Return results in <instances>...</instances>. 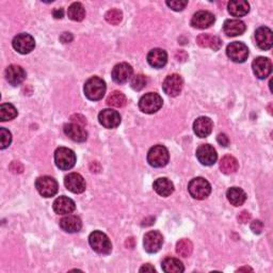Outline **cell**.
Listing matches in <instances>:
<instances>
[{"instance_id": "obj_1", "label": "cell", "mask_w": 273, "mask_h": 273, "mask_svg": "<svg viewBox=\"0 0 273 273\" xmlns=\"http://www.w3.org/2000/svg\"><path fill=\"white\" fill-rule=\"evenodd\" d=\"M107 87L105 81L98 77L94 76L88 79L85 84V95L90 101H101L106 93Z\"/></svg>"}, {"instance_id": "obj_2", "label": "cell", "mask_w": 273, "mask_h": 273, "mask_svg": "<svg viewBox=\"0 0 273 273\" xmlns=\"http://www.w3.org/2000/svg\"><path fill=\"white\" fill-rule=\"evenodd\" d=\"M91 248L99 254H110L112 251V243L108 236L101 230H95L89 236Z\"/></svg>"}, {"instance_id": "obj_3", "label": "cell", "mask_w": 273, "mask_h": 273, "mask_svg": "<svg viewBox=\"0 0 273 273\" xmlns=\"http://www.w3.org/2000/svg\"><path fill=\"white\" fill-rule=\"evenodd\" d=\"M188 190L190 196L196 200L207 199L211 192V186L203 177H196L188 185Z\"/></svg>"}, {"instance_id": "obj_4", "label": "cell", "mask_w": 273, "mask_h": 273, "mask_svg": "<svg viewBox=\"0 0 273 273\" xmlns=\"http://www.w3.org/2000/svg\"><path fill=\"white\" fill-rule=\"evenodd\" d=\"M170 159L169 151L166 146L155 145L147 153V162L154 168H162L168 165Z\"/></svg>"}, {"instance_id": "obj_5", "label": "cell", "mask_w": 273, "mask_h": 273, "mask_svg": "<svg viewBox=\"0 0 273 273\" xmlns=\"http://www.w3.org/2000/svg\"><path fill=\"white\" fill-rule=\"evenodd\" d=\"M54 163L60 170H71L76 163V155L71 148L59 147L54 152Z\"/></svg>"}, {"instance_id": "obj_6", "label": "cell", "mask_w": 273, "mask_h": 273, "mask_svg": "<svg viewBox=\"0 0 273 273\" xmlns=\"http://www.w3.org/2000/svg\"><path fill=\"white\" fill-rule=\"evenodd\" d=\"M163 101L157 93H147L140 99L139 108L143 113L153 114L160 110Z\"/></svg>"}, {"instance_id": "obj_7", "label": "cell", "mask_w": 273, "mask_h": 273, "mask_svg": "<svg viewBox=\"0 0 273 273\" xmlns=\"http://www.w3.org/2000/svg\"><path fill=\"white\" fill-rule=\"evenodd\" d=\"M35 188L44 198H51L58 192V183L50 176H41L35 181Z\"/></svg>"}, {"instance_id": "obj_8", "label": "cell", "mask_w": 273, "mask_h": 273, "mask_svg": "<svg viewBox=\"0 0 273 273\" xmlns=\"http://www.w3.org/2000/svg\"><path fill=\"white\" fill-rule=\"evenodd\" d=\"M227 57L236 63H243L249 57L248 46L241 42H233L226 47Z\"/></svg>"}, {"instance_id": "obj_9", "label": "cell", "mask_w": 273, "mask_h": 273, "mask_svg": "<svg viewBox=\"0 0 273 273\" xmlns=\"http://www.w3.org/2000/svg\"><path fill=\"white\" fill-rule=\"evenodd\" d=\"M183 86H184L183 78L177 74H172V75H169L165 79V81H163L162 89L167 95H169V96L176 98L181 94L183 90Z\"/></svg>"}, {"instance_id": "obj_10", "label": "cell", "mask_w": 273, "mask_h": 273, "mask_svg": "<svg viewBox=\"0 0 273 273\" xmlns=\"http://www.w3.org/2000/svg\"><path fill=\"white\" fill-rule=\"evenodd\" d=\"M12 45L13 48H14L17 52L22 54H27L34 49L35 41L28 33H21L13 38Z\"/></svg>"}, {"instance_id": "obj_11", "label": "cell", "mask_w": 273, "mask_h": 273, "mask_svg": "<svg viewBox=\"0 0 273 273\" xmlns=\"http://www.w3.org/2000/svg\"><path fill=\"white\" fill-rule=\"evenodd\" d=\"M163 244V237L158 230H151L144 235L143 245L147 253H157Z\"/></svg>"}, {"instance_id": "obj_12", "label": "cell", "mask_w": 273, "mask_h": 273, "mask_svg": "<svg viewBox=\"0 0 273 273\" xmlns=\"http://www.w3.org/2000/svg\"><path fill=\"white\" fill-rule=\"evenodd\" d=\"M64 185L67 190H70L73 193H83L87 188L86 181L79 173H70L65 176Z\"/></svg>"}, {"instance_id": "obj_13", "label": "cell", "mask_w": 273, "mask_h": 273, "mask_svg": "<svg viewBox=\"0 0 273 273\" xmlns=\"http://www.w3.org/2000/svg\"><path fill=\"white\" fill-rule=\"evenodd\" d=\"M197 158L204 166H212L217 162V151L210 144H203L197 149Z\"/></svg>"}, {"instance_id": "obj_14", "label": "cell", "mask_w": 273, "mask_h": 273, "mask_svg": "<svg viewBox=\"0 0 273 273\" xmlns=\"http://www.w3.org/2000/svg\"><path fill=\"white\" fill-rule=\"evenodd\" d=\"M99 121L105 128L113 129L121 124V115L113 109H105L100 112Z\"/></svg>"}, {"instance_id": "obj_15", "label": "cell", "mask_w": 273, "mask_h": 273, "mask_svg": "<svg viewBox=\"0 0 273 273\" xmlns=\"http://www.w3.org/2000/svg\"><path fill=\"white\" fill-rule=\"evenodd\" d=\"M216 22V17L212 13L208 11H199L191 20V26L197 29H207Z\"/></svg>"}, {"instance_id": "obj_16", "label": "cell", "mask_w": 273, "mask_h": 273, "mask_svg": "<svg viewBox=\"0 0 273 273\" xmlns=\"http://www.w3.org/2000/svg\"><path fill=\"white\" fill-rule=\"evenodd\" d=\"M133 70L128 63H120L116 64L112 70V79L116 84H126L127 81L132 77Z\"/></svg>"}, {"instance_id": "obj_17", "label": "cell", "mask_w": 273, "mask_h": 273, "mask_svg": "<svg viewBox=\"0 0 273 273\" xmlns=\"http://www.w3.org/2000/svg\"><path fill=\"white\" fill-rule=\"evenodd\" d=\"M257 46L263 50H269L273 45V33L268 27H259L255 31Z\"/></svg>"}, {"instance_id": "obj_18", "label": "cell", "mask_w": 273, "mask_h": 273, "mask_svg": "<svg viewBox=\"0 0 273 273\" xmlns=\"http://www.w3.org/2000/svg\"><path fill=\"white\" fill-rule=\"evenodd\" d=\"M252 68L258 79H266L272 72V63L268 58L258 57L253 61Z\"/></svg>"}, {"instance_id": "obj_19", "label": "cell", "mask_w": 273, "mask_h": 273, "mask_svg": "<svg viewBox=\"0 0 273 273\" xmlns=\"http://www.w3.org/2000/svg\"><path fill=\"white\" fill-rule=\"evenodd\" d=\"M5 76L8 83L12 86H18L26 79V72L20 65L12 64L7 67Z\"/></svg>"}, {"instance_id": "obj_20", "label": "cell", "mask_w": 273, "mask_h": 273, "mask_svg": "<svg viewBox=\"0 0 273 273\" xmlns=\"http://www.w3.org/2000/svg\"><path fill=\"white\" fill-rule=\"evenodd\" d=\"M64 133L75 142H85L88 139V132L76 123H70L64 125Z\"/></svg>"}, {"instance_id": "obj_21", "label": "cell", "mask_w": 273, "mask_h": 273, "mask_svg": "<svg viewBox=\"0 0 273 273\" xmlns=\"http://www.w3.org/2000/svg\"><path fill=\"white\" fill-rule=\"evenodd\" d=\"M212 121L207 116H201L193 123L194 133L200 138H206L212 131Z\"/></svg>"}, {"instance_id": "obj_22", "label": "cell", "mask_w": 273, "mask_h": 273, "mask_svg": "<svg viewBox=\"0 0 273 273\" xmlns=\"http://www.w3.org/2000/svg\"><path fill=\"white\" fill-rule=\"evenodd\" d=\"M52 207L57 215H70L76 209V204L70 198L60 197L53 202Z\"/></svg>"}, {"instance_id": "obj_23", "label": "cell", "mask_w": 273, "mask_h": 273, "mask_svg": "<svg viewBox=\"0 0 273 273\" xmlns=\"http://www.w3.org/2000/svg\"><path fill=\"white\" fill-rule=\"evenodd\" d=\"M147 62L154 68H161L168 62V53L161 48H154L147 54Z\"/></svg>"}, {"instance_id": "obj_24", "label": "cell", "mask_w": 273, "mask_h": 273, "mask_svg": "<svg viewBox=\"0 0 273 273\" xmlns=\"http://www.w3.org/2000/svg\"><path fill=\"white\" fill-rule=\"evenodd\" d=\"M247 26L240 20H227L223 24V31L227 36H237L244 33Z\"/></svg>"}, {"instance_id": "obj_25", "label": "cell", "mask_w": 273, "mask_h": 273, "mask_svg": "<svg viewBox=\"0 0 273 273\" xmlns=\"http://www.w3.org/2000/svg\"><path fill=\"white\" fill-rule=\"evenodd\" d=\"M60 227L66 233H77L83 227V221L77 216L68 215L60 220Z\"/></svg>"}, {"instance_id": "obj_26", "label": "cell", "mask_w": 273, "mask_h": 273, "mask_svg": "<svg viewBox=\"0 0 273 273\" xmlns=\"http://www.w3.org/2000/svg\"><path fill=\"white\" fill-rule=\"evenodd\" d=\"M197 43L199 46L203 48H211L212 50L217 51L220 49L222 45V41L219 36L211 35L209 33H205V34H200L198 36Z\"/></svg>"}, {"instance_id": "obj_27", "label": "cell", "mask_w": 273, "mask_h": 273, "mask_svg": "<svg viewBox=\"0 0 273 273\" xmlns=\"http://www.w3.org/2000/svg\"><path fill=\"white\" fill-rule=\"evenodd\" d=\"M153 188L157 194L163 198L170 197L174 192V185L167 177H161V179L156 180L154 182Z\"/></svg>"}, {"instance_id": "obj_28", "label": "cell", "mask_w": 273, "mask_h": 273, "mask_svg": "<svg viewBox=\"0 0 273 273\" xmlns=\"http://www.w3.org/2000/svg\"><path fill=\"white\" fill-rule=\"evenodd\" d=\"M227 9L230 15L241 17L247 15L250 12V5L248 2H244V0H234V2L228 3Z\"/></svg>"}, {"instance_id": "obj_29", "label": "cell", "mask_w": 273, "mask_h": 273, "mask_svg": "<svg viewBox=\"0 0 273 273\" xmlns=\"http://www.w3.org/2000/svg\"><path fill=\"white\" fill-rule=\"evenodd\" d=\"M226 197L229 203L236 207L241 206V205L244 204L245 200H247V194H245L244 191L239 187L229 188L226 192Z\"/></svg>"}, {"instance_id": "obj_30", "label": "cell", "mask_w": 273, "mask_h": 273, "mask_svg": "<svg viewBox=\"0 0 273 273\" xmlns=\"http://www.w3.org/2000/svg\"><path fill=\"white\" fill-rule=\"evenodd\" d=\"M161 267L166 273H183L185 271L183 263L180 259L174 257H167L163 259Z\"/></svg>"}, {"instance_id": "obj_31", "label": "cell", "mask_w": 273, "mask_h": 273, "mask_svg": "<svg viewBox=\"0 0 273 273\" xmlns=\"http://www.w3.org/2000/svg\"><path fill=\"white\" fill-rule=\"evenodd\" d=\"M238 168H239L238 160L230 155L224 156L220 161V170L222 171V173L226 175L236 173Z\"/></svg>"}, {"instance_id": "obj_32", "label": "cell", "mask_w": 273, "mask_h": 273, "mask_svg": "<svg viewBox=\"0 0 273 273\" xmlns=\"http://www.w3.org/2000/svg\"><path fill=\"white\" fill-rule=\"evenodd\" d=\"M67 15L74 22H81L86 17V10L80 3H74L68 8Z\"/></svg>"}, {"instance_id": "obj_33", "label": "cell", "mask_w": 273, "mask_h": 273, "mask_svg": "<svg viewBox=\"0 0 273 273\" xmlns=\"http://www.w3.org/2000/svg\"><path fill=\"white\" fill-rule=\"evenodd\" d=\"M127 103L126 96L120 91H114L107 99V105L114 108H122L124 107Z\"/></svg>"}, {"instance_id": "obj_34", "label": "cell", "mask_w": 273, "mask_h": 273, "mask_svg": "<svg viewBox=\"0 0 273 273\" xmlns=\"http://www.w3.org/2000/svg\"><path fill=\"white\" fill-rule=\"evenodd\" d=\"M17 116L16 108L12 104H3L0 107V121L7 122Z\"/></svg>"}, {"instance_id": "obj_35", "label": "cell", "mask_w": 273, "mask_h": 273, "mask_svg": "<svg viewBox=\"0 0 273 273\" xmlns=\"http://www.w3.org/2000/svg\"><path fill=\"white\" fill-rule=\"evenodd\" d=\"M193 244L189 239H182L176 244V253L182 257H189L192 254Z\"/></svg>"}, {"instance_id": "obj_36", "label": "cell", "mask_w": 273, "mask_h": 273, "mask_svg": "<svg viewBox=\"0 0 273 273\" xmlns=\"http://www.w3.org/2000/svg\"><path fill=\"white\" fill-rule=\"evenodd\" d=\"M105 18L107 21V23H109L110 25L116 26L119 25L122 20H123V14L120 10L116 9H112L110 11H108L105 15Z\"/></svg>"}, {"instance_id": "obj_37", "label": "cell", "mask_w": 273, "mask_h": 273, "mask_svg": "<svg viewBox=\"0 0 273 273\" xmlns=\"http://www.w3.org/2000/svg\"><path fill=\"white\" fill-rule=\"evenodd\" d=\"M146 85H147V78L142 74H138L131 78L130 86L134 91L143 90L146 87Z\"/></svg>"}, {"instance_id": "obj_38", "label": "cell", "mask_w": 273, "mask_h": 273, "mask_svg": "<svg viewBox=\"0 0 273 273\" xmlns=\"http://www.w3.org/2000/svg\"><path fill=\"white\" fill-rule=\"evenodd\" d=\"M12 142V134L6 128H0V148L5 149L10 146Z\"/></svg>"}, {"instance_id": "obj_39", "label": "cell", "mask_w": 273, "mask_h": 273, "mask_svg": "<svg viewBox=\"0 0 273 273\" xmlns=\"http://www.w3.org/2000/svg\"><path fill=\"white\" fill-rule=\"evenodd\" d=\"M166 4L173 11L180 12V11H183L187 7L188 2H182V0H180L179 2V0H173V2H167Z\"/></svg>"}, {"instance_id": "obj_40", "label": "cell", "mask_w": 273, "mask_h": 273, "mask_svg": "<svg viewBox=\"0 0 273 273\" xmlns=\"http://www.w3.org/2000/svg\"><path fill=\"white\" fill-rule=\"evenodd\" d=\"M10 170L15 174H21L24 171V166L18 161H13L10 165Z\"/></svg>"}, {"instance_id": "obj_41", "label": "cell", "mask_w": 273, "mask_h": 273, "mask_svg": "<svg viewBox=\"0 0 273 273\" xmlns=\"http://www.w3.org/2000/svg\"><path fill=\"white\" fill-rule=\"evenodd\" d=\"M263 228H264V224L262 221L259 220H255L251 223V229L253 230V233L255 234H261L263 231Z\"/></svg>"}, {"instance_id": "obj_42", "label": "cell", "mask_w": 273, "mask_h": 273, "mask_svg": "<svg viewBox=\"0 0 273 273\" xmlns=\"http://www.w3.org/2000/svg\"><path fill=\"white\" fill-rule=\"evenodd\" d=\"M71 120L73 121V123H76V124L80 125V126H86L87 125V120L85 116L80 115V114H75L71 118Z\"/></svg>"}, {"instance_id": "obj_43", "label": "cell", "mask_w": 273, "mask_h": 273, "mask_svg": "<svg viewBox=\"0 0 273 273\" xmlns=\"http://www.w3.org/2000/svg\"><path fill=\"white\" fill-rule=\"evenodd\" d=\"M251 220V215L250 212L248 211H242L239 216H238V221L242 224H245V223H248L249 221Z\"/></svg>"}, {"instance_id": "obj_44", "label": "cell", "mask_w": 273, "mask_h": 273, "mask_svg": "<svg viewBox=\"0 0 273 273\" xmlns=\"http://www.w3.org/2000/svg\"><path fill=\"white\" fill-rule=\"evenodd\" d=\"M217 141L220 145L222 146H227L229 144V139L228 136L225 133H220L219 135L217 136Z\"/></svg>"}, {"instance_id": "obj_45", "label": "cell", "mask_w": 273, "mask_h": 273, "mask_svg": "<svg viewBox=\"0 0 273 273\" xmlns=\"http://www.w3.org/2000/svg\"><path fill=\"white\" fill-rule=\"evenodd\" d=\"M60 41H61L62 43H64V44L71 43L72 41H73V35H72V33H70V32H64V33L60 36Z\"/></svg>"}, {"instance_id": "obj_46", "label": "cell", "mask_w": 273, "mask_h": 273, "mask_svg": "<svg viewBox=\"0 0 273 273\" xmlns=\"http://www.w3.org/2000/svg\"><path fill=\"white\" fill-rule=\"evenodd\" d=\"M52 14H53V17L54 18H57V20H61L62 17H63V15H64V11H63V9H54L53 10V12H52Z\"/></svg>"}, {"instance_id": "obj_47", "label": "cell", "mask_w": 273, "mask_h": 273, "mask_svg": "<svg viewBox=\"0 0 273 273\" xmlns=\"http://www.w3.org/2000/svg\"><path fill=\"white\" fill-rule=\"evenodd\" d=\"M139 271L140 272H156V269L151 264H146V265L142 266Z\"/></svg>"}, {"instance_id": "obj_48", "label": "cell", "mask_w": 273, "mask_h": 273, "mask_svg": "<svg viewBox=\"0 0 273 273\" xmlns=\"http://www.w3.org/2000/svg\"><path fill=\"white\" fill-rule=\"evenodd\" d=\"M238 271H252V269L251 268H248V267H244V268L238 269Z\"/></svg>"}]
</instances>
